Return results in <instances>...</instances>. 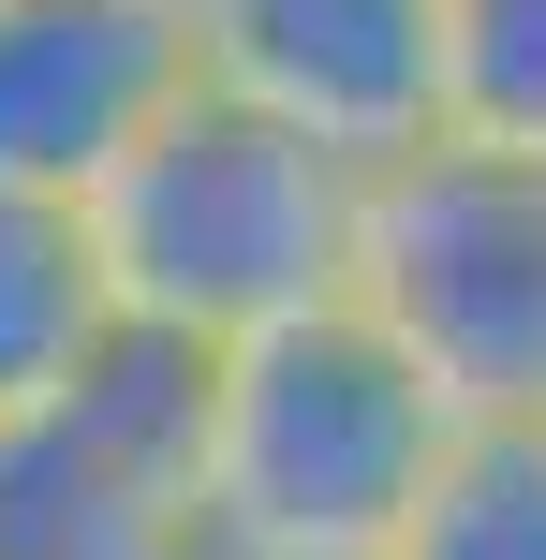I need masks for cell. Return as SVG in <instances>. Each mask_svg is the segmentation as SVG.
I'll return each mask as SVG.
<instances>
[{
	"label": "cell",
	"instance_id": "277c9868",
	"mask_svg": "<svg viewBox=\"0 0 546 560\" xmlns=\"http://www.w3.org/2000/svg\"><path fill=\"white\" fill-rule=\"evenodd\" d=\"M193 74V0H0V177L89 192Z\"/></svg>",
	"mask_w": 546,
	"mask_h": 560
},
{
	"label": "cell",
	"instance_id": "8fae6325",
	"mask_svg": "<svg viewBox=\"0 0 546 560\" xmlns=\"http://www.w3.org/2000/svg\"><path fill=\"white\" fill-rule=\"evenodd\" d=\"M193 560H384V546H236V532H207Z\"/></svg>",
	"mask_w": 546,
	"mask_h": 560
},
{
	"label": "cell",
	"instance_id": "9c48e42d",
	"mask_svg": "<svg viewBox=\"0 0 546 560\" xmlns=\"http://www.w3.org/2000/svg\"><path fill=\"white\" fill-rule=\"evenodd\" d=\"M384 560H546V413H458Z\"/></svg>",
	"mask_w": 546,
	"mask_h": 560
},
{
	"label": "cell",
	"instance_id": "8992f818",
	"mask_svg": "<svg viewBox=\"0 0 546 560\" xmlns=\"http://www.w3.org/2000/svg\"><path fill=\"white\" fill-rule=\"evenodd\" d=\"M45 413L74 428L104 472H133L148 502L207 516V443H222V339H207V325H177V310H148V295H118L104 325L74 339V369L45 384Z\"/></svg>",
	"mask_w": 546,
	"mask_h": 560
},
{
	"label": "cell",
	"instance_id": "3957f363",
	"mask_svg": "<svg viewBox=\"0 0 546 560\" xmlns=\"http://www.w3.org/2000/svg\"><path fill=\"white\" fill-rule=\"evenodd\" d=\"M355 295L458 413H546V148L414 133L355 177Z\"/></svg>",
	"mask_w": 546,
	"mask_h": 560
},
{
	"label": "cell",
	"instance_id": "ba28073f",
	"mask_svg": "<svg viewBox=\"0 0 546 560\" xmlns=\"http://www.w3.org/2000/svg\"><path fill=\"white\" fill-rule=\"evenodd\" d=\"M104 310H118V266H104L89 192H15L0 177V413H30Z\"/></svg>",
	"mask_w": 546,
	"mask_h": 560
},
{
	"label": "cell",
	"instance_id": "7a4b0ae2",
	"mask_svg": "<svg viewBox=\"0 0 546 560\" xmlns=\"http://www.w3.org/2000/svg\"><path fill=\"white\" fill-rule=\"evenodd\" d=\"M458 398L429 384L370 295H311L222 339V443H207V532L236 546H384L429 487Z\"/></svg>",
	"mask_w": 546,
	"mask_h": 560
},
{
	"label": "cell",
	"instance_id": "6da1fadb",
	"mask_svg": "<svg viewBox=\"0 0 546 560\" xmlns=\"http://www.w3.org/2000/svg\"><path fill=\"white\" fill-rule=\"evenodd\" d=\"M355 177H370L355 148H325L281 104L193 74L89 177V222H104L118 295L236 339V325H281V310H311V295L355 280Z\"/></svg>",
	"mask_w": 546,
	"mask_h": 560
},
{
	"label": "cell",
	"instance_id": "52a82bcc",
	"mask_svg": "<svg viewBox=\"0 0 546 560\" xmlns=\"http://www.w3.org/2000/svg\"><path fill=\"white\" fill-rule=\"evenodd\" d=\"M193 546H207V516H177L133 472H104L45 398L0 413V560H193Z\"/></svg>",
	"mask_w": 546,
	"mask_h": 560
},
{
	"label": "cell",
	"instance_id": "5b68a950",
	"mask_svg": "<svg viewBox=\"0 0 546 560\" xmlns=\"http://www.w3.org/2000/svg\"><path fill=\"white\" fill-rule=\"evenodd\" d=\"M193 59L355 163L443 133V0H193Z\"/></svg>",
	"mask_w": 546,
	"mask_h": 560
},
{
	"label": "cell",
	"instance_id": "30bf717a",
	"mask_svg": "<svg viewBox=\"0 0 546 560\" xmlns=\"http://www.w3.org/2000/svg\"><path fill=\"white\" fill-rule=\"evenodd\" d=\"M443 118L546 148V0H443Z\"/></svg>",
	"mask_w": 546,
	"mask_h": 560
}]
</instances>
